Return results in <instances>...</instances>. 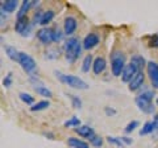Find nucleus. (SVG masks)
<instances>
[{
    "label": "nucleus",
    "instance_id": "423d86ee",
    "mask_svg": "<svg viewBox=\"0 0 158 148\" xmlns=\"http://www.w3.org/2000/svg\"><path fill=\"white\" fill-rule=\"evenodd\" d=\"M53 31L54 29H50V28H41L40 31L37 32V38L41 44L44 45H49V44L53 42Z\"/></svg>",
    "mask_w": 158,
    "mask_h": 148
},
{
    "label": "nucleus",
    "instance_id": "20e7f679",
    "mask_svg": "<svg viewBox=\"0 0 158 148\" xmlns=\"http://www.w3.org/2000/svg\"><path fill=\"white\" fill-rule=\"evenodd\" d=\"M19 63L24 69V72H27L29 74L34 73L36 72V69H37L36 61L33 60V57H31L25 52H20V54H19Z\"/></svg>",
    "mask_w": 158,
    "mask_h": 148
},
{
    "label": "nucleus",
    "instance_id": "f257e3e1",
    "mask_svg": "<svg viewBox=\"0 0 158 148\" xmlns=\"http://www.w3.org/2000/svg\"><path fill=\"white\" fill-rule=\"evenodd\" d=\"M82 46L81 41L78 40L77 37H70L69 40H66L65 42V57L67 62H75V60L79 57V54L82 52Z\"/></svg>",
    "mask_w": 158,
    "mask_h": 148
},
{
    "label": "nucleus",
    "instance_id": "0eeeda50",
    "mask_svg": "<svg viewBox=\"0 0 158 148\" xmlns=\"http://www.w3.org/2000/svg\"><path fill=\"white\" fill-rule=\"evenodd\" d=\"M136 105L141 111H144L145 114H152V112L154 111V106H153V103L150 101L145 99V98H142L141 95H138L136 98Z\"/></svg>",
    "mask_w": 158,
    "mask_h": 148
},
{
    "label": "nucleus",
    "instance_id": "473e14b6",
    "mask_svg": "<svg viewBox=\"0 0 158 148\" xmlns=\"http://www.w3.org/2000/svg\"><path fill=\"white\" fill-rule=\"evenodd\" d=\"M3 85L6 87H9L12 85V73H8L6 76V78H4V81H3Z\"/></svg>",
    "mask_w": 158,
    "mask_h": 148
},
{
    "label": "nucleus",
    "instance_id": "f3484780",
    "mask_svg": "<svg viewBox=\"0 0 158 148\" xmlns=\"http://www.w3.org/2000/svg\"><path fill=\"white\" fill-rule=\"evenodd\" d=\"M4 50H6V54L9 58H11L12 61H17L19 62V54H20V52L16 50V48H13L11 45H6V46H4Z\"/></svg>",
    "mask_w": 158,
    "mask_h": 148
},
{
    "label": "nucleus",
    "instance_id": "c756f323",
    "mask_svg": "<svg viewBox=\"0 0 158 148\" xmlns=\"http://www.w3.org/2000/svg\"><path fill=\"white\" fill-rule=\"evenodd\" d=\"M90 143L94 146V147H96V148H99V147H102L103 146V139L100 136H96V135H94L91 139H90Z\"/></svg>",
    "mask_w": 158,
    "mask_h": 148
},
{
    "label": "nucleus",
    "instance_id": "a211bd4d",
    "mask_svg": "<svg viewBox=\"0 0 158 148\" xmlns=\"http://www.w3.org/2000/svg\"><path fill=\"white\" fill-rule=\"evenodd\" d=\"M131 62L135 63V65L138 67V70H140V72H142V69L145 67V65H148V63L145 62V58L142 57V56H140V54H135V56L132 57Z\"/></svg>",
    "mask_w": 158,
    "mask_h": 148
},
{
    "label": "nucleus",
    "instance_id": "c9c22d12",
    "mask_svg": "<svg viewBox=\"0 0 158 148\" xmlns=\"http://www.w3.org/2000/svg\"><path fill=\"white\" fill-rule=\"evenodd\" d=\"M153 123H154L156 130H158V115H156V118H154V120H153Z\"/></svg>",
    "mask_w": 158,
    "mask_h": 148
},
{
    "label": "nucleus",
    "instance_id": "1a4fd4ad",
    "mask_svg": "<svg viewBox=\"0 0 158 148\" xmlns=\"http://www.w3.org/2000/svg\"><path fill=\"white\" fill-rule=\"evenodd\" d=\"M77 27H78L77 19L73 16H69L65 19V23H63V32H65V34H67V36H71V34L75 32Z\"/></svg>",
    "mask_w": 158,
    "mask_h": 148
},
{
    "label": "nucleus",
    "instance_id": "412c9836",
    "mask_svg": "<svg viewBox=\"0 0 158 148\" xmlns=\"http://www.w3.org/2000/svg\"><path fill=\"white\" fill-rule=\"evenodd\" d=\"M54 11H52V9H49V11H45L42 15V19H41V24L40 25H48L49 23H50L53 19H54Z\"/></svg>",
    "mask_w": 158,
    "mask_h": 148
},
{
    "label": "nucleus",
    "instance_id": "a878e982",
    "mask_svg": "<svg viewBox=\"0 0 158 148\" xmlns=\"http://www.w3.org/2000/svg\"><path fill=\"white\" fill-rule=\"evenodd\" d=\"M107 140L110 144H113V146H117V147H120L123 148L125 144H124V141L121 140V137H115V136H108L107 137Z\"/></svg>",
    "mask_w": 158,
    "mask_h": 148
},
{
    "label": "nucleus",
    "instance_id": "e433bc0d",
    "mask_svg": "<svg viewBox=\"0 0 158 148\" xmlns=\"http://www.w3.org/2000/svg\"><path fill=\"white\" fill-rule=\"evenodd\" d=\"M157 105H158V98H157Z\"/></svg>",
    "mask_w": 158,
    "mask_h": 148
},
{
    "label": "nucleus",
    "instance_id": "2eb2a0df",
    "mask_svg": "<svg viewBox=\"0 0 158 148\" xmlns=\"http://www.w3.org/2000/svg\"><path fill=\"white\" fill-rule=\"evenodd\" d=\"M31 25V23H29L28 20V17H23V19H19L17 23H16V25H15V29H16V32L20 33V34H23L24 31Z\"/></svg>",
    "mask_w": 158,
    "mask_h": 148
},
{
    "label": "nucleus",
    "instance_id": "2f4dec72",
    "mask_svg": "<svg viewBox=\"0 0 158 148\" xmlns=\"http://www.w3.org/2000/svg\"><path fill=\"white\" fill-rule=\"evenodd\" d=\"M141 97L142 98H145V99H148V101H153V98H154V91H152V90H148V91H144L141 94Z\"/></svg>",
    "mask_w": 158,
    "mask_h": 148
},
{
    "label": "nucleus",
    "instance_id": "7ed1b4c3",
    "mask_svg": "<svg viewBox=\"0 0 158 148\" xmlns=\"http://www.w3.org/2000/svg\"><path fill=\"white\" fill-rule=\"evenodd\" d=\"M125 54L121 50H115L111 54V69L115 77L121 76L125 69Z\"/></svg>",
    "mask_w": 158,
    "mask_h": 148
},
{
    "label": "nucleus",
    "instance_id": "6e6552de",
    "mask_svg": "<svg viewBox=\"0 0 158 148\" xmlns=\"http://www.w3.org/2000/svg\"><path fill=\"white\" fill-rule=\"evenodd\" d=\"M146 70H148V76L152 80V83L154 87H158V65L156 62H148L146 65Z\"/></svg>",
    "mask_w": 158,
    "mask_h": 148
},
{
    "label": "nucleus",
    "instance_id": "cd10ccee",
    "mask_svg": "<svg viewBox=\"0 0 158 148\" xmlns=\"http://www.w3.org/2000/svg\"><path fill=\"white\" fill-rule=\"evenodd\" d=\"M63 34H65V32H62L61 29H54V31H53V42L62 41Z\"/></svg>",
    "mask_w": 158,
    "mask_h": 148
},
{
    "label": "nucleus",
    "instance_id": "5701e85b",
    "mask_svg": "<svg viewBox=\"0 0 158 148\" xmlns=\"http://www.w3.org/2000/svg\"><path fill=\"white\" fill-rule=\"evenodd\" d=\"M92 63H94L92 56L91 54H87V56L85 57V60H83V62H82V70L85 73L90 72V67H92Z\"/></svg>",
    "mask_w": 158,
    "mask_h": 148
},
{
    "label": "nucleus",
    "instance_id": "f704fd0d",
    "mask_svg": "<svg viewBox=\"0 0 158 148\" xmlns=\"http://www.w3.org/2000/svg\"><path fill=\"white\" fill-rule=\"evenodd\" d=\"M121 140L124 141V144H131V143H132V140L129 139V137H125V136H124V137H121Z\"/></svg>",
    "mask_w": 158,
    "mask_h": 148
},
{
    "label": "nucleus",
    "instance_id": "72a5a7b5",
    "mask_svg": "<svg viewBox=\"0 0 158 148\" xmlns=\"http://www.w3.org/2000/svg\"><path fill=\"white\" fill-rule=\"evenodd\" d=\"M106 114L107 115H115L116 110H113V108H111V110H110V107H106Z\"/></svg>",
    "mask_w": 158,
    "mask_h": 148
},
{
    "label": "nucleus",
    "instance_id": "39448f33",
    "mask_svg": "<svg viewBox=\"0 0 158 148\" xmlns=\"http://www.w3.org/2000/svg\"><path fill=\"white\" fill-rule=\"evenodd\" d=\"M138 72H140L138 70V67L133 62L128 63V65L125 66V69H124V72H123V74H121V81L125 82V83H129L133 78H135V76Z\"/></svg>",
    "mask_w": 158,
    "mask_h": 148
},
{
    "label": "nucleus",
    "instance_id": "f8f14e48",
    "mask_svg": "<svg viewBox=\"0 0 158 148\" xmlns=\"http://www.w3.org/2000/svg\"><path fill=\"white\" fill-rule=\"evenodd\" d=\"M106 66H107V62L103 57H96L95 60H94V63H92V70L94 73L99 76V74H102L103 72L106 70Z\"/></svg>",
    "mask_w": 158,
    "mask_h": 148
},
{
    "label": "nucleus",
    "instance_id": "393cba45",
    "mask_svg": "<svg viewBox=\"0 0 158 148\" xmlns=\"http://www.w3.org/2000/svg\"><path fill=\"white\" fill-rule=\"evenodd\" d=\"M19 97H20V99H21L24 103H27V105H32V106H33L34 98H33L31 94H28V93L23 91V93H20V94H19Z\"/></svg>",
    "mask_w": 158,
    "mask_h": 148
},
{
    "label": "nucleus",
    "instance_id": "dca6fc26",
    "mask_svg": "<svg viewBox=\"0 0 158 148\" xmlns=\"http://www.w3.org/2000/svg\"><path fill=\"white\" fill-rule=\"evenodd\" d=\"M19 7V3L16 0H8L6 3H2V11L3 12H8L12 13L13 11H16V8Z\"/></svg>",
    "mask_w": 158,
    "mask_h": 148
},
{
    "label": "nucleus",
    "instance_id": "bb28decb",
    "mask_svg": "<svg viewBox=\"0 0 158 148\" xmlns=\"http://www.w3.org/2000/svg\"><path fill=\"white\" fill-rule=\"evenodd\" d=\"M65 126L66 127H81V120H79V118L73 116L65 122Z\"/></svg>",
    "mask_w": 158,
    "mask_h": 148
},
{
    "label": "nucleus",
    "instance_id": "4be33fe9",
    "mask_svg": "<svg viewBox=\"0 0 158 148\" xmlns=\"http://www.w3.org/2000/svg\"><path fill=\"white\" fill-rule=\"evenodd\" d=\"M154 130H156L154 123H153V122H146L145 124H144V127L140 130V135L144 136V135H148V134H152Z\"/></svg>",
    "mask_w": 158,
    "mask_h": 148
},
{
    "label": "nucleus",
    "instance_id": "c85d7f7f",
    "mask_svg": "<svg viewBox=\"0 0 158 148\" xmlns=\"http://www.w3.org/2000/svg\"><path fill=\"white\" fill-rule=\"evenodd\" d=\"M69 98L71 99V105L74 108H81L82 107V101H81V98L77 97V95H69Z\"/></svg>",
    "mask_w": 158,
    "mask_h": 148
},
{
    "label": "nucleus",
    "instance_id": "6ab92c4d",
    "mask_svg": "<svg viewBox=\"0 0 158 148\" xmlns=\"http://www.w3.org/2000/svg\"><path fill=\"white\" fill-rule=\"evenodd\" d=\"M67 143H69V146H71L73 148H88V144L86 141L77 139V137H69Z\"/></svg>",
    "mask_w": 158,
    "mask_h": 148
},
{
    "label": "nucleus",
    "instance_id": "9d476101",
    "mask_svg": "<svg viewBox=\"0 0 158 148\" xmlns=\"http://www.w3.org/2000/svg\"><path fill=\"white\" fill-rule=\"evenodd\" d=\"M144 81H145V76H144V72H138L136 76H135V78L129 82V90L131 91H136V90H138L142 85H144Z\"/></svg>",
    "mask_w": 158,
    "mask_h": 148
},
{
    "label": "nucleus",
    "instance_id": "7c9ffc66",
    "mask_svg": "<svg viewBox=\"0 0 158 148\" xmlns=\"http://www.w3.org/2000/svg\"><path fill=\"white\" fill-rule=\"evenodd\" d=\"M137 127H138V122H137V120H132L131 123H128V124H127V127H125L124 131H125V134H131V132L135 131Z\"/></svg>",
    "mask_w": 158,
    "mask_h": 148
},
{
    "label": "nucleus",
    "instance_id": "aec40b11",
    "mask_svg": "<svg viewBox=\"0 0 158 148\" xmlns=\"http://www.w3.org/2000/svg\"><path fill=\"white\" fill-rule=\"evenodd\" d=\"M34 91H36L37 94H40L41 97H46V98H52L53 97V93L44 85H36L34 86Z\"/></svg>",
    "mask_w": 158,
    "mask_h": 148
},
{
    "label": "nucleus",
    "instance_id": "4468645a",
    "mask_svg": "<svg viewBox=\"0 0 158 148\" xmlns=\"http://www.w3.org/2000/svg\"><path fill=\"white\" fill-rule=\"evenodd\" d=\"M33 6V2H29V0H24L21 3V7H20L19 12H17V20L19 19H23V17H27V12L29 11V8Z\"/></svg>",
    "mask_w": 158,
    "mask_h": 148
},
{
    "label": "nucleus",
    "instance_id": "ddd939ff",
    "mask_svg": "<svg viewBox=\"0 0 158 148\" xmlns=\"http://www.w3.org/2000/svg\"><path fill=\"white\" fill-rule=\"evenodd\" d=\"M75 132L79 136L86 137V139H88V140H90L91 137L95 135V132H94V130L90 126H81V127H78V128H75Z\"/></svg>",
    "mask_w": 158,
    "mask_h": 148
},
{
    "label": "nucleus",
    "instance_id": "9b49d317",
    "mask_svg": "<svg viewBox=\"0 0 158 148\" xmlns=\"http://www.w3.org/2000/svg\"><path fill=\"white\" fill-rule=\"evenodd\" d=\"M83 48L85 49H92V48H95L98 44H99V36L96 33H88L87 36L83 38Z\"/></svg>",
    "mask_w": 158,
    "mask_h": 148
},
{
    "label": "nucleus",
    "instance_id": "b1692460",
    "mask_svg": "<svg viewBox=\"0 0 158 148\" xmlns=\"http://www.w3.org/2000/svg\"><path fill=\"white\" fill-rule=\"evenodd\" d=\"M49 106H50L49 101H40L37 103H34V105L31 107V110L32 111H42V110H45V108H48Z\"/></svg>",
    "mask_w": 158,
    "mask_h": 148
},
{
    "label": "nucleus",
    "instance_id": "f03ea898",
    "mask_svg": "<svg viewBox=\"0 0 158 148\" xmlns=\"http://www.w3.org/2000/svg\"><path fill=\"white\" fill-rule=\"evenodd\" d=\"M56 76L59 81L62 83H65V85L70 86L73 89H79V90H87L88 87V83L85 82L82 80V78L79 77H75L73 76V74H65V73H61V72H56Z\"/></svg>",
    "mask_w": 158,
    "mask_h": 148
}]
</instances>
